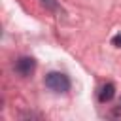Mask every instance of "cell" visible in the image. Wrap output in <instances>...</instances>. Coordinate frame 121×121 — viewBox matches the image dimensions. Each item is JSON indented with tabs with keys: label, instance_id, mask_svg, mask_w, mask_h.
<instances>
[{
	"label": "cell",
	"instance_id": "1",
	"mask_svg": "<svg viewBox=\"0 0 121 121\" xmlns=\"http://www.w3.org/2000/svg\"><path fill=\"white\" fill-rule=\"evenodd\" d=\"M45 87L53 93H66L70 89V79L62 72H49L45 76Z\"/></svg>",
	"mask_w": 121,
	"mask_h": 121
},
{
	"label": "cell",
	"instance_id": "5",
	"mask_svg": "<svg viewBox=\"0 0 121 121\" xmlns=\"http://www.w3.org/2000/svg\"><path fill=\"white\" fill-rule=\"evenodd\" d=\"M42 2H43L47 8H51V9H57V4H55L53 0H42Z\"/></svg>",
	"mask_w": 121,
	"mask_h": 121
},
{
	"label": "cell",
	"instance_id": "4",
	"mask_svg": "<svg viewBox=\"0 0 121 121\" xmlns=\"http://www.w3.org/2000/svg\"><path fill=\"white\" fill-rule=\"evenodd\" d=\"M112 43H113L115 47H121V34H117V36H113V38H112Z\"/></svg>",
	"mask_w": 121,
	"mask_h": 121
},
{
	"label": "cell",
	"instance_id": "2",
	"mask_svg": "<svg viewBox=\"0 0 121 121\" xmlns=\"http://www.w3.org/2000/svg\"><path fill=\"white\" fill-rule=\"evenodd\" d=\"M13 70H15V74H19L21 78H28V76L36 70V60H34L32 57H21V59L15 60Z\"/></svg>",
	"mask_w": 121,
	"mask_h": 121
},
{
	"label": "cell",
	"instance_id": "3",
	"mask_svg": "<svg viewBox=\"0 0 121 121\" xmlns=\"http://www.w3.org/2000/svg\"><path fill=\"white\" fill-rule=\"evenodd\" d=\"M113 95H115V85L113 83H106V85H102V89L98 93V98H100V102H110L113 98Z\"/></svg>",
	"mask_w": 121,
	"mask_h": 121
}]
</instances>
